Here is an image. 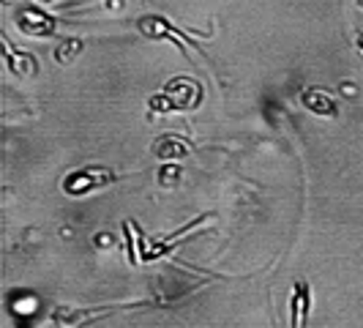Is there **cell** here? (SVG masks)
<instances>
[{"mask_svg": "<svg viewBox=\"0 0 363 328\" xmlns=\"http://www.w3.org/2000/svg\"><path fill=\"white\" fill-rule=\"evenodd\" d=\"M112 181H115V175L109 173L107 167H82V170H74L69 178H63V192L88 195L93 189H101V186H107Z\"/></svg>", "mask_w": 363, "mask_h": 328, "instance_id": "6da1fadb", "label": "cell"}, {"mask_svg": "<svg viewBox=\"0 0 363 328\" xmlns=\"http://www.w3.org/2000/svg\"><path fill=\"white\" fill-rule=\"evenodd\" d=\"M17 25L22 33L28 36H52L55 28H57V19L36 6H22L17 11Z\"/></svg>", "mask_w": 363, "mask_h": 328, "instance_id": "7a4b0ae2", "label": "cell"}, {"mask_svg": "<svg viewBox=\"0 0 363 328\" xmlns=\"http://www.w3.org/2000/svg\"><path fill=\"white\" fill-rule=\"evenodd\" d=\"M164 93L169 96V102H172L175 109H191L194 104H200V96H202L200 85L191 82L189 77H178V80L167 82Z\"/></svg>", "mask_w": 363, "mask_h": 328, "instance_id": "3957f363", "label": "cell"}, {"mask_svg": "<svg viewBox=\"0 0 363 328\" xmlns=\"http://www.w3.org/2000/svg\"><path fill=\"white\" fill-rule=\"evenodd\" d=\"M153 153H156V159H162V162L172 164L178 162V159H186L189 153H191V148L186 146V140L183 137H175V134H164L156 140V146H153Z\"/></svg>", "mask_w": 363, "mask_h": 328, "instance_id": "277c9868", "label": "cell"}, {"mask_svg": "<svg viewBox=\"0 0 363 328\" xmlns=\"http://www.w3.org/2000/svg\"><path fill=\"white\" fill-rule=\"evenodd\" d=\"M303 104L314 115H336V99L328 91H320V88H311V91L303 93Z\"/></svg>", "mask_w": 363, "mask_h": 328, "instance_id": "5b68a950", "label": "cell"}, {"mask_svg": "<svg viewBox=\"0 0 363 328\" xmlns=\"http://www.w3.org/2000/svg\"><path fill=\"white\" fill-rule=\"evenodd\" d=\"M6 50H9V55H6V63L11 66V72L19 74V77H36L38 63H36V58H33V55H30V53H14L9 41H6Z\"/></svg>", "mask_w": 363, "mask_h": 328, "instance_id": "8992f818", "label": "cell"}, {"mask_svg": "<svg viewBox=\"0 0 363 328\" xmlns=\"http://www.w3.org/2000/svg\"><path fill=\"white\" fill-rule=\"evenodd\" d=\"M82 38H66V41H60L57 44V50H55V60L57 63H72L77 55L82 53Z\"/></svg>", "mask_w": 363, "mask_h": 328, "instance_id": "52a82bcc", "label": "cell"}, {"mask_svg": "<svg viewBox=\"0 0 363 328\" xmlns=\"http://www.w3.org/2000/svg\"><path fill=\"white\" fill-rule=\"evenodd\" d=\"M181 178V167L178 164H164L162 170H159V183L162 186H175Z\"/></svg>", "mask_w": 363, "mask_h": 328, "instance_id": "ba28073f", "label": "cell"}, {"mask_svg": "<svg viewBox=\"0 0 363 328\" xmlns=\"http://www.w3.org/2000/svg\"><path fill=\"white\" fill-rule=\"evenodd\" d=\"M150 109H153V112H169V109H175V107H172V102H169L167 93H159V96L150 99Z\"/></svg>", "mask_w": 363, "mask_h": 328, "instance_id": "9c48e42d", "label": "cell"}, {"mask_svg": "<svg viewBox=\"0 0 363 328\" xmlns=\"http://www.w3.org/2000/svg\"><path fill=\"white\" fill-rule=\"evenodd\" d=\"M99 244H112V236H99Z\"/></svg>", "mask_w": 363, "mask_h": 328, "instance_id": "30bf717a", "label": "cell"}, {"mask_svg": "<svg viewBox=\"0 0 363 328\" xmlns=\"http://www.w3.org/2000/svg\"><path fill=\"white\" fill-rule=\"evenodd\" d=\"M358 47L363 50V33H361V38H358Z\"/></svg>", "mask_w": 363, "mask_h": 328, "instance_id": "8fae6325", "label": "cell"}]
</instances>
